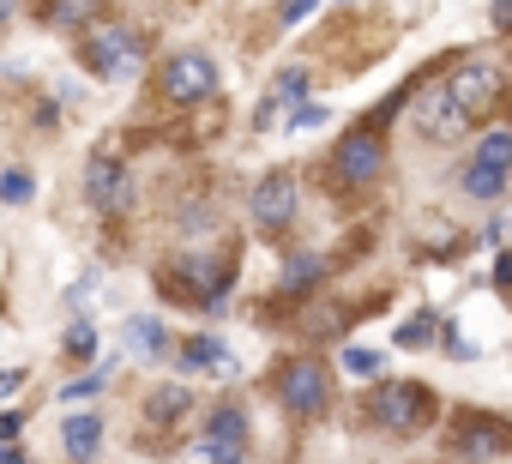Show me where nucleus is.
Returning <instances> with one entry per match:
<instances>
[{"instance_id":"f257e3e1","label":"nucleus","mask_w":512,"mask_h":464,"mask_svg":"<svg viewBox=\"0 0 512 464\" xmlns=\"http://www.w3.org/2000/svg\"><path fill=\"white\" fill-rule=\"evenodd\" d=\"M440 416H446V404H440V392L428 380H392L386 374L362 398V422L374 434H386V440H416V434L440 428Z\"/></svg>"},{"instance_id":"f03ea898","label":"nucleus","mask_w":512,"mask_h":464,"mask_svg":"<svg viewBox=\"0 0 512 464\" xmlns=\"http://www.w3.org/2000/svg\"><path fill=\"white\" fill-rule=\"evenodd\" d=\"M440 458L446 464H506L512 458V416L488 404H452L440 416Z\"/></svg>"},{"instance_id":"7ed1b4c3","label":"nucleus","mask_w":512,"mask_h":464,"mask_svg":"<svg viewBox=\"0 0 512 464\" xmlns=\"http://www.w3.org/2000/svg\"><path fill=\"white\" fill-rule=\"evenodd\" d=\"M266 386H272V398H278V410H284L290 422H320V416L332 410V362H326L320 350L284 356V362L266 374Z\"/></svg>"},{"instance_id":"20e7f679","label":"nucleus","mask_w":512,"mask_h":464,"mask_svg":"<svg viewBox=\"0 0 512 464\" xmlns=\"http://www.w3.org/2000/svg\"><path fill=\"white\" fill-rule=\"evenodd\" d=\"M79 61H85V73H97L103 85L139 79V73H145V31H139V25H121V19H97V25L79 31Z\"/></svg>"},{"instance_id":"39448f33","label":"nucleus","mask_w":512,"mask_h":464,"mask_svg":"<svg viewBox=\"0 0 512 464\" xmlns=\"http://www.w3.org/2000/svg\"><path fill=\"white\" fill-rule=\"evenodd\" d=\"M380 175H386V133L380 127H344L338 133V145L326 151V181L338 187V193H368V187H380Z\"/></svg>"},{"instance_id":"423d86ee","label":"nucleus","mask_w":512,"mask_h":464,"mask_svg":"<svg viewBox=\"0 0 512 464\" xmlns=\"http://www.w3.org/2000/svg\"><path fill=\"white\" fill-rule=\"evenodd\" d=\"M506 187H512V127H488V133H476V145L458 169V193L476 205H494V199H506Z\"/></svg>"},{"instance_id":"0eeeda50","label":"nucleus","mask_w":512,"mask_h":464,"mask_svg":"<svg viewBox=\"0 0 512 464\" xmlns=\"http://www.w3.org/2000/svg\"><path fill=\"white\" fill-rule=\"evenodd\" d=\"M296 211H302V181L296 169H266L260 181H253L247 193V223L260 229L266 242H284L290 229H296Z\"/></svg>"},{"instance_id":"6e6552de","label":"nucleus","mask_w":512,"mask_h":464,"mask_svg":"<svg viewBox=\"0 0 512 464\" xmlns=\"http://www.w3.org/2000/svg\"><path fill=\"white\" fill-rule=\"evenodd\" d=\"M217 85H223V73L205 49H175V55L157 61V97L169 109H193V103L217 97Z\"/></svg>"},{"instance_id":"1a4fd4ad","label":"nucleus","mask_w":512,"mask_h":464,"mask_svg":"<svg viewBox=\"0 0 512 464\" xmlns=\"http://www.w3.org/2000/svg\"><path fill=\"white\" fill-rule=\"evenodd\" d=\"M410 127H416V139H428V145H458L476 121L452 103L446 73H434L428 85H416V91H410Z\"/></svg>"},{"instance_id":"9d476101","label":"nucleus","mask_w":512,"mask_h":464,"mask_svg":"<svg viewBox=\"0 0 512 464\" xmlns=\"http://www.w3.org/2000/svg\"><path fill=\"white\" fill-rule=\"evenodd\" d=\"M506 67L500 61H488V55H470V61H458V73H446V91H452V103L470 115V121H482V115H494L500 103H506Z\"/></svg>"},{"instance_id":"9b49d317","label":"nucleus","mask_w":512,"mask_h":464,"mask_svg":"<svg viewBox=\"0 0 512 464\" xmlns=\"http://www.w3.org/2000/svg\"><path fill=\"white\" fill-rule=\"evenodd\" d=\"M85 199H91L103 217H121V211H127V199H133V169H127V157H121L115 145L91 151V163H85Z\"/></svg>"},{"instance_id":"f8f14e48","label":"nucleus","mask_w":512,"mask_h":464,"mask_svg":"<svg viewBox=\"0 0 512 464\" xmlns=\"http://www.w3.org/2000/svg\"><path fill=\"white\" fill-rule=\"evenodd\" d=\"M229 368H235V356H229V344L217 332L175 338V374H229Z\"/></svg>"},{"instance_id":"ddd939ff","label":"nucleus","mask_w":512,"mask_h":464,"mask_svg":"<svg viewBox=\"0 0 512 464\" xmlns=\"http://www.w3.org/2000/svg\"><path fill=\"white\" fill-rule=\"evenodd\" d=\"M326 278H332V260L326 254H290L284 272H278V302H308Z\"/></svg>"},{"instance_id":"4468645a","label":"nucleus","mask_w":512,"mask_h":464,"mask_svg":"<svg viewBox=\"0 0 512 464\" xmlns=\"http://www.w3.org/2000/svg\"><path fill=\"white\" fill-rule=\"evenodd\" d=\"M199 440H217V446H235V452H247V440H253V428H247V404H241V398H217V404L205 410V428H199Z\"/></svg>"},{"instance_id":"2eb2a0df","label":"nucleus","mask_w":512,"mask_h":464,"mask_svg":"<svg viewBox=\"0 0 512 464\" xmlns=\"http://www.w3.org/2000/svg\"><path fill=\"white\" fill-rule=\"evenodd\" d=\"M61 452H67L73 464H97V452H103V410H67V422H61Z\"/></svg>"},{"instance_id":"dca6fc26","label":"nucleus","mask_w":512,"mask_h":464,"mask_svg":"<svg viewBox=\"0 0 512 464\" xmlns=\"http://www.w3.org/2000/svg\"><path fill=\"white\" fill-rule=\"evenodd\" d=\"M139 410H145V428H169V434H175V428L187 422V410H193V392L169 380V386H151Z\"/></svg>"},{"instance_id":"f3484780","label":"nucleus","mask_w":512,"mask_h":464,"mask_svg":"<svg viewBox=\"0 0 512 464\" xmlns=\"http://www.w3.org/2000/svg\"><path fill=\"white\" fill-rule=\"evenodd\" d=\"M121 344H127L133 356H145V362H157V356H169V350H175V338H169V326H163L157 314H127Z\"/></svg>"},{"instance_id":"a211bd4d","label":"nucleus","mask_w":512,"mask_h":464,"mask_svg":"<svg viewBox=\"0 0 512 464\" xmlns=\"http://www.w3.org/2000/svg\"><path fill=\"white\" fill-rule=\"evenodd\" d=\"M103 0H43V25L49 31H79V25H97Z\"/></svg>"},{"instance_id":"6ab92c4d","label":"nucleus","mask_w":512,"mask_h":464,"mask_svg":"<svg viewBox=\"0 0 512 464\" xmlns=\"http://www.w3.org/2000/svg\"><path fill=\"white\" fill-rule=\"evenodd\" d=\"M392 344H398V350H428V344H440V314H434V308L404 314L398 332H392Z\"/></svg>"},{"instance_id":"aec40b11","label":"nucleus","mask_w":512,"mask_h":464,"mask_svg":"<svg viewBox=\"0 0 512 464\" xmlns=\"http://www.w3.org/2000/svg\"><path fill=\"white\" fill-rule=\"evenodd\" d=\"M332 368H338V374H350V380H368V386H374V380H386V356H380L374 344H344Z\"/></svg>"},{"instance_id":"412c9836","label":"nucleus","mask_w":512,"mask_h":464,"mask_svg":"<svg viewBox=\"0 0 512 464\" xmlns=\"http://www.w3.org/2000/svg\"><path fill=\"white\" fill-rule=\"evenodd\" d=\"M61 350H67V362H91V368L103 362V356H97V326H91L85 314H79V320L67 326V338H61Z\"/></svg>"},{"instance_id":"4be33fe9","label":"nucleus","mask_w":512,"mask_h":464,"mask_svg":"<svg viewBox=\"0 0 512 464\" xmlns=\"http://www.w3.org/2000/svg\"><path fill=\"white\" fill-rule=\"evenodd\" d=\"M109 374H115V362H97V368H85V374H73V380L61 386V398H67V404H79V398H97V392L109 386Z\"/></svg>"},{"instance_id":"5701e85b","label":"nucleus","mask_w":512,"mask_h":464,"mask_svg":"<svg viewBox=\"0 0 512 464\" xmlns=\"http://www.w3.org/2000/svg\"><path fill=\"white\" fill-rule=\"evenodd\" d=\"M31 193H37L31 169H7V175H0V199H7V205H31Z\"/></svg>"},{"instance_id":"b1692460","label":"nucleus","mask_w":512,"mask_h":464,"mask_svg":"<svg viewBox=\"0 0 512 464\" xmlns=\"http://www.w3.org/2000/svg\"><path fill=\"white\" fill-rule=\"evenodd\" d=\"M326 121H332V115H326V103H296L284 127H290V133H314V127H326Z\"/></svg>"},{"instance_id":"393cba45","label":"nucleus","mask_w":512,"mask_h":464,"mask_svg":"<svg viewBox=\"0 0 512 464\" xmlns=\"http://www.w3.org/2000/svg\"><path fill=\"white\" fill-rule=\"evenodd\" d=\"M314 7H320V0H284V7H278V31H296Z\"/></svg>"},{"instance_id":"a878e982","label":"nucleus","mask_w":512,"mask_h":464,"mask_svg":"<svg viewBox=\"0 0 512 464\" xmlns=\"http://www.w3.org/2000/svg\"><path fill=\"white\" fill-rule=\"evenodd\" d=\"M25 416H31V410H0V446H19V434H25Z\"/></svg>"},{"instance_id":"bb28decb","label":"nucleus","mask_w":512,"mask_h":464,"mask_svg":"<svg viewBox=\"0 0 512 464\" xmlns=\"http://www.w3.org/2000/svg\"><path fill=\"white\" fill-rule=\"evenodd\" d=\"M494 290H500V296H512V248H500V254H494Z\"/></svg>"},{"instance_id":"cd10ccee","label":"nucleus","mask_w":512,"mask_h":464,"mask_svg":"<svg viewBox=\"0 0 512 464\" xmlns=\"http://www.w3.org/2000/svg\"><path fill=\"white\" fill-rule=\"evenodd\" d=\"M25 380H31V368H0V398H13Z\"/></svg>"},{"instance_id":"c85d7f7f","label":"nucleus","mask_w":512,"mask_h":464,"mask_svg":"<svg viewBox=\"0 0 512 464\" xmlns=\"http://www.w3.org/2000/svg\"><path fill=\"white\" fill-rule=\"evenodd\" d=\"M0 464H31V458H25L19 446H0Z\"/></svg>"},{"instance_id":"c756f323","label":"nucleus","mask_w":512,"mask_h":464,"mask_svg":"<svg viewBox=\"0 0 512 464\" xmlns=\"http://www.w3.org/2000/svg\"><path fill=\"white\" fill-rule=\"evenodd\" d=\"M13 7H19V0H0V25H7V19H13Z\"/></svg>"},{"instance_id":"7c9ffc66","label":"nucleus","mask_w":512,"mask_h":464,"mask_svg":"<svg viewBox=\"0 0 512 464\" xmlns=\"http://www.w3.org/2000/svg\"><path fill=\"white\" fill-rule=\"evenodd\" d=\"M506 302H512V296H506Z\"/></svg>"}]
</instances>
